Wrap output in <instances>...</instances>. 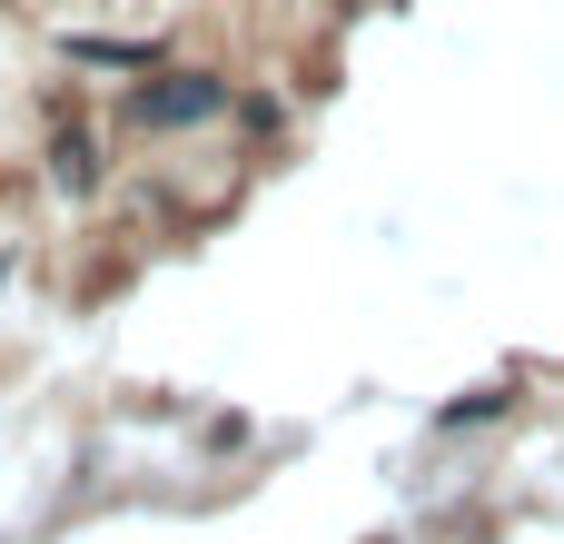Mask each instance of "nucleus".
I'll return each instance as SVG.
<instances>
[]
</instances>
